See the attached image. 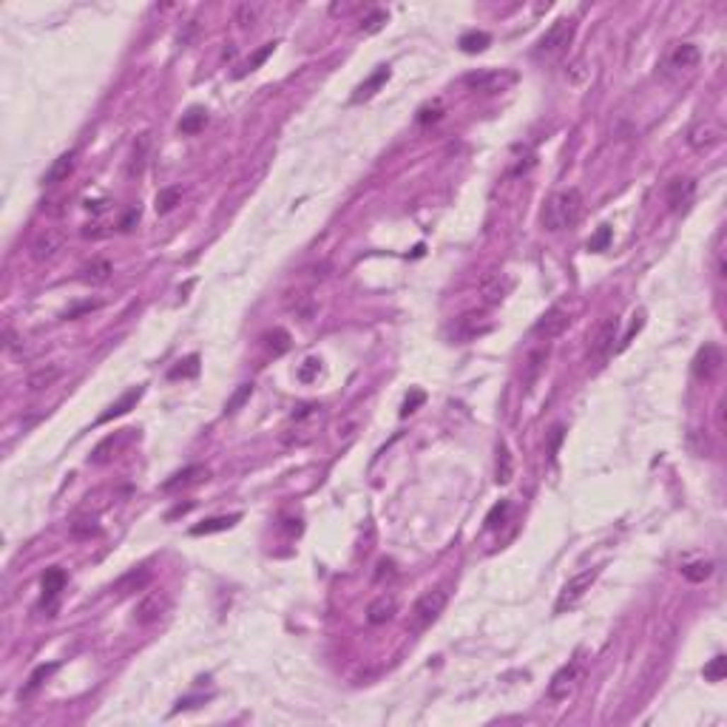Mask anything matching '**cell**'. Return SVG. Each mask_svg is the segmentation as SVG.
Returning a JSON list of instances; mask_svg holds the SVG:
<instances>
[{"label": "cell", "instance_id": "6da1fadb", "mask_svg": "<svg viewBox=\"0 0 727 727\" xmlns=\"http://www.w3.org/2000/svg\"><path fill=\"white\" fill-rule=\"evenodd\" d=\"M580 216H583V194L577 188H569L549 199V205L542 211V225H545V231L560 233V231L574 228L580 222Z\"/></svg>", "mask_w": 727, "mask_h": 727}, {"label": "cell", "instance_id": "7a4b0ae2", "mask_svg": "<svg viewBox=\"0 0 727 727\" xmlns=\"http://www.w3.org/2000/svg\"><path fill=\"white\" fill-rule=\"evenodd\" d=\"M574 32H577L574 18H560L557 23H552V29H549V32H545V35L537 40V46H534V57H537V60H545V63L557 60V57L571 46Z\"/></svg>", "mask_w": 727, "mask_h": 727}, {"label": "cell", "instance_id": "3957f363", "mask_svg": "<svg viewBox=\"0 0 727 727\" xmlns=\"http://www.w3.org/2000/svg\"><path fill=\"white\" fill-rule=\"evenodd\" d=\"M446 603H449L446 588H432V591L421 594L418 603H415V608H412V628H415V631H426V628L443 614Z\"/></svg>", "mask_w": 727, "mask_h": 727}, {"label": "cell", "instance_id": "277c9868", "mask_svg": "<svg viewBox=\"0 0 727 727\" xmlns=\"http://www.w3.org/2000/svg\"><path fill=\"white\" fill-rule=\"evenodd\" d=\"M597 577H600V569H586V571L574 574V577L563 586V591H560V597H557L554 611H557V614H566L569 608H574V605L586 597V591H591V586H594V580H597Z\"/></svg>", "mask_w": 727, "mask_h": 727}, {"label": "cell", "instance_id": "5b68a950", "mask_svg": "<svg viewBox=\"0 0 727 727\" xmlns=\"http://www.w3.org/2000/svg\"><path fill=\"white\" fill-rule=\"evenodd\" d=\"M617 332H620V321H617V315L603 318V321L591 330V335H588V355H591L594 361H605V358L611 355V349H614Z\"/></svg>", "mask_w": 727, "mask_h": 727}, {"label": "cell", "instance_id": "8992f818", "mask_svg": "<svg viewBox=\"0 0 727 727\" xmlns=\"http://www.w3.org/2000/svg\"><path fill=\"white\" fill-rule=\"evenodd\" d=\"M721 364H724V355L716 344H704L699 347V352L693 355V364H690V373L696 381H713L719 373H721Z\"/></svg>", "mask_w": 727, "mask_h": 727}, {"label": "cell", "instance_id": "52a82bcc", "mask_svg": "<svg viewBox=\"0 0 727 727\" xmlns=\"http://www.w3.org/2000/svg\"><path fill=\"white\" fill-rule=\"evenodd\" d=\"M168 608H170V600H168L165 591H148L134 608V622L136 625H153L168 614Z\"/></svg>", "mask_w": 727, "mask_h": 727}, {"label": "cell", "instance_id": "ba28073f", "mask_svg": "<svg viewBox=\"0 0 727 727\" xmlns=\"http://www.w3.org/2000/svg\"><path fill=\"white\" fill-rule=\"evenodd\" d=\"M580 670H583V665H580L577 656H574L571 662H566V665L552 676V682H549V699H552V702L569 699V696L574 693L577 682H580Z\"/></svg>", "mask_w": 727, "mask_h": 727}, {"label": "cell", "instance_id": "9c48e42d", "mask_svg": "<svg viewBox=\"0 0 727 727\" xmlns=\"http://www.w3.org/2000/svg\"><path fill=\"white\" fill-rule=\"evenodd\" d=\"M721 136H724V128H721L716 120L704 117V120H699V122L687 131V145H690L693 151H707V148L719 145Z\"/></svg>", "mask_w": 727, "mask_h": 727}, {"label": "cell", "instance_id": "30bf717a", "mask_svg": "<svg viewBox=\"0 0 727 727\" xmlns=\"http://www.w3.org/2000/svg\"><path fill=\"white\" fill-rule=\"evenodd\" d=\"M569 313L566 310H560V307H552V310H545L540 318H537V324H534V335L537 338H542V341H552V338H557V335H563L566 330H569Z\"/></svg>", "mask_w": 727, "mask_h": 727}, {"label": "cell", "instance_id": "8fae6325", "mask_svg": "<svg viewBox=\"0 0 727 727\" xmlns=\"http://www.w3.org/2000/svg\"><path fill=\"white\" fill-rule=\"evenodd\" d=\"M477 290H480V298H483L486 307H497V304L506 301V296H508V290H511V281H508L506 273H486V276L480 279Z\"/></svg>", "mask_w": 727, "mask_h": 727}, {"label": "cell", "instance_id": "7c38bea8", "mask_svg": "<svg viewBox=\"0 0 727 727\" xmlns=\"http://www.w3.org/2000/svg\"><path fill=\"white\" fill-rule=\"evenodd\" d=\"M699 46L696 43H679V46H673V52L668 54V60H665V69L670 71V74H685V71H693L696 66H699Z\"/></svg>", "mask_w": 727, "mask_h": 727}, {"label": "cell", "instance_id": "4fadbf2b", "mask_svg": "<svg viewBox=\"0 0 727 727\" xmlns=\"http://www.w3.org/2000/svg\"><path fill=\"white\" fill-rule=\"evenodd\" d=\"M63 245H66V233H63L60 228H46V231L37 233V239H35V245H32V256H35L37 262L54 259V256L63 250Z\"/></svg>", "mask_w": 727, "mask_h": 727}, {"label": "cell", "instance_id": "5bb4252c", "mask_svg": "<svg viewBox=\"0 0 727 727\" xmlns=\"http://www.w3.org/2000/svg\"><path fill=\"white\" fill-rule=\"evenodd\" d=\"M148 156H151V134L142 131V134L134 139V145H131V156H128L125 173H128L131 179L139 176V173L145 170V165H148Z\"/></svg>", "mask_w": 727, "mask_h": 727}, {"label": "cell", "instance_id": "9a60e30c", "mask_svg": "<svg viewBox=\"0 0 727 727\" xmlns=\"http://www.w3.org/2000/svg\"><path fill=\"white\" fill-rule=\"evenodd\" d=\"M398 614V600L392 594H381L367 605V622L370 625H387Z\"/></svg>", "mask_w": 727, "mask_h": 727}, {"label": "cell", "instance_id": "2e32d148", "mask_svg": "<svg viewBox=\"0 0 727 727\" xmlns=\"http://www.w3.org/2000/svg\"><path fill=\"white\" fill-rule=\"evenodd\" d=\"M74 162H77V153H74V151L60 153V156L52 162V168L46 170L43 185H57V182H66V179H69V173L74 170Z\"/></svg>", "mask_w": 727, "mask_h": 727}, {"label": "cell", "instance_id": "e0dca14e", "mask_svg": "<svg viewBox=\"0 0 727 727\" xmlns=\"http://www.w3.org/2000/svg\"><path fill=\"white\" fill-rule=\"evenodd\" d=\"M458 330H460L463 338H475V335L489 332V330H492V321H486V313L472 310V313H463V315L458 318Z\"/></svg>", "mask_w": 727, "mask_h": 727}, {"label": "cell", "instance_id": "ac0fdd59", "mask_svg": "<svg viewBox=\"0 0 727 727\" xmlns=\"http://www.w3.org/2000/svg\"><path fill=\"white\" fill-rule=\"evenodd\" d=\"M390 74H392V71H390V66H381L376 74H370V77H367V83H361V86L355 88L352 103H364V100H370V97H373V94H376L387 80H390Z\"/></svg>", "mask_w": 727, "mask_h": 727}, {"label": "cell", "instance_id": "d6986e66", "mask_svg": "<svg viewBox=\"0 0 727 727\" xmlns=\"http://www.w3.org/2000/svg\"><path fill=\"white\" fill-rule=\"evenodd\" d=\"M60 376H63V370L57 367V364H49V367H40V370H35V373L29 376L26 387H29L32 392H43V390H49Z\"/></svg>", "mask_w": 727, "mask_h": 727}, {"label": "cell", "instance_id": "ffe728a7", "mask_svg": "<svg viewBox=\"0 0 727 727\" xmlns=\"http://www.w3.org/2000/svg\"><path fill=\"white\" fill-rule=\"evenodd\" d=\"M690 197H693V182H690V179H673L670 185H668V205H670L673 211L685 208V205L690 202Z\"/></svg>", "mask_w": 727, "mask_h": 727}, {"label": "cell", "instance_id": "44dd1931", "mask_svg": "<svg viewBox=\"0 0 727 727\" xmlns=\"http://www.w3.org/2000/svg\"><path fill=\"white\" fill-rule=\"evenodd\" d=\"M239 520H242V514H222V517H208V520H202L199 525H194V528H191V534H194V537H202V534H216V531H225V528L236 525Z\"/></svg>", "mask_w": 727, "mask_h": 727}, {"label": "cell", "instance_id": "7402d4cb", "mask_svg": "<svg viewBox=\"0 0 727 727\" xmlns=\"http://www.w3.org/2000/svg\"><path fill=\"white\" fill-rule=\"evenodd\" d=\"M262 347L267 349V355L279 358V355H284V352L290 349V332L281 330V327H276V330H270V332L262 335Z\"/></svg>", "mask_w": 727, "mask_h": 727}, {"label": "cell", "instance_id": "603a6c76", "mask_svg": "<svg viewBox=\"0 0 727 727\" xmlns=\"http://www.w3.org/2000/svg\"><path fill=\"white\" fill-rule=\"evenodd\" d=\"M202 477H208V469H205V466H188V469L176 472L170 480H165V483H162V492H173V489H179V486L197 483V480H202Z\"/></svg>", "mask_w": 727, "mask_h": 727}, {"label": "cell", "instance_id": "cb8c5ba5", "mask_svg": "<svg viewBox=\"0 0 727 727\" xmlns=\"http://www.w3.org/2000/svg\"><path fill=\"white\" fill-rule=\"evenodd\" d=\"M463 83L472 86L475 91H497V88H503V77L494 74V71H475V74H466Z\"/></svg>", "mask_w": 727, "mask_h": 727}, {"label": "cell", "instance_id": "d4e9b609", "mask_svg": "<svg viewBox=\"0 0 727 727\" xmlns=\"http://www.w3.org/2000/svg\"><path fill=\"white\" fill-rule=\"evenodd\" d=\"M142 392H145L142 387H134V390H128V392H125V395H122V398H120V401H117V404H114V407H111V409H108V412L100 418V424H108L111 418H120V415H125L131 407H136V401L142 398Z\"/></svg>", "mask_w": 727, "mask_h": 727}, {"label": "cell", "instance_id": "484cf974", "mask_svg": "<svg viewBox=\"0 0 727 727\" xmlns=\"http://www.w3.org/2000/svg\"><path fill=\"white\" fill-rule=\"evenodd\" d=\"M43 603H52L60 591H63V586H66V571L63 569H49L46 574H43Z\"/></svg>", "mask_w": 727, "mask_h": 727}, {"label": "cell", "instance_id": "4316f807", "mask_svg": "<svg viewBox=\"0 0 727 727\" xmlns=\"http://www.w3.org/2000/svg\"><path fill=\"white\" fill-rule=\"evenodd\" d=\"M111 262H105V259H94L91 264H86L83 267V281H88V284H105L108 279H111Z\"/></svg>", "mask_w": 727, "mask_h": 727}, {"label": "cell", "instance_id": "83f0119b", "mask_svg": "<svg viewBox=\"0 0 727 727\" xmlns=\"http://www.w3.org/2000/svg\"><path fill=\"white\" fill-rule=\"evenodd\" d=\"M511 475H514V460H511L508 446L500 441V443H497V472H494V480H497L500 486H506V483L511 480Z\"/></svg>", "mask_w": 727, "mask_h": 727}, {"label": "cell", "instance_id": "f1b7e54d", "mask_svg": "<svg viewBox=\"0 0 727 727\" xmlns=\"http://www.w3.org/2000/svg\"><path fill=\"white\" fill-rule=\"evenodd\" d=\"M205 122H208V111L199 108V105H194L188 114H182L179 131H182V134H199V131L205 128Z\"/></svg>", "mask_w": 727, "mask_h": 727}, {"label": "cell", "instance_id": "f546056e", "mask_svg": "<svg viewBox=\"0 0 727 727\" xmlns=\"http://www.w3.org/2000/svg\"><path fill=\"white\" fill-rule=\"evenodd\" d=\"M489 43H492V37H489L486 32H466V35L458 40V46H460L466 54H477V52H483Z\"/></svg>", "mask_w": 727, "mask_h": 727}, {"label": "cell", "instance_id": "4dcf8cb0", "mask_svg": "<svg viewBox=\"0 0 727 727\" xmlns=\"http://www.w3.org/2000/svg\"><path fill=\"white\" fill-rule=\"evenodd\" d=\"M199 373V355H188V358H182L176 367L168 373V378L170 381H176V378H194Z\"/></svg>", "mask_w": 727, "mask_h": 727}, {"label": "cell", "instance_id": "1f68e13d", "mask_svg": "<svg viewBox=\"0 0 727 727\" xmlns=\"http://www.w3.org/2000/svg\"><path fill=\"white\" fill-rule=\"evenodd\" d=\"M179 199H182V188H162L159 194H156V214H170L176 205H179Z\"/></svg>", "mask_w": 727, "mask_h": 727}, {"label": "cell", "instance_id": "d6a6232c", "mask_svg": "<svg viewBox=\"0 0 727 727\" xmlns=\"http://www.w3.org/2000/svg\"><path fill=\"white\" fill-rule=\"evenodd\" d=\"M710 574H713V563H707V560H699V563H687V566H682V577H685V580H690V583H704Z\"/></svg>", "mask_w": 727, "mask_h": 727}, {"label": "cell", "instance_id": "836d02e7", "mask_svg": "<svg viewBox=\"0 0 727 727\" xmlns=\"http://www.w3.org/2000/svg\"><path fill=\"white\" fill-rule=\"evenodd\" d=\"M545 361H549V347H542V349H537V352L528 355V361H525V381H528V384L540 376V370H542Z\"/></svg>", "mask_w": 727, "mask_h": 727}, {"label": "cell", "instance_id": "e575fe53", "mask_svg": "<svg viewBox=\"0 0 727 727\" xmlns=\"http://www.w3.org/2000/svg\"><path fill=\"white\" fill-rule=\"evenodd\" d=\"M290 310H293L301 321H310L313 313H315V304H313V298H310L307 293H296V298H290Z\"/></svg>", "mask_w": 727, "mask_h": 727}, {"label": "cell", "instance_id": "d590c367", "mask_svg": "<svg viewBox=\"0 0 727 727\" xmlns=\"http://www.w3.org/2000/svg\"><path fill=\"white\" fill-rule=\"evenodd\" d=\"M724 676H727V656L719 653V656H713V659L704 665V679H707V682H721Z\"/></svg>", "mask_w": 727, "mask_h": 727}, {"label": "cell", "instance_id": "8d00e7d4", "mask_svg": "<svg viewBox=\"0 0 727 727\" xmlns=\"http://www.w3.org/2000/svg\"><path fill=\"white\" fill-rule=\"evenodd\" d=\"M148 580H151V574H148V571H131L128 577H122V580L117 583V591H120V594H125V591H136V588H142Z\"/></svg>", "mask_w": 727, "mask_h": 727}, {"label": "cell", "instance_id": "74e56055", "mask_svg": "<svg viewBox=\"0 0 727 727\" xmlns=\"http://www.w3.org/2000/svg\"><path fill=\"white\" fill-rule=\"evenodd\" d=\"M384 23H387V12H384V9H373L367 18L361 21V32H364V35H373V32H378Z\"/></svg>", "mask_w": 727, "mask_h": 727}, {"label": "cell", "instance_id": "f35d334b", "mask_svg": "<svg viewBox=\"0 0 727 727\" xmlns=\"http://www.w3.org/2000/svg\"><path fill=\"white\" fill-rule=\"evenodd\" d=\"M506 514H508V500L494 503V506H492V511L486 514V528H500V525H503V520H506Z\"/></svg>", "mask_w": 727, "mask_h": 727}, {"label": "cell", "instance_id": "ab89813d", "mask_svg": "<svg viewBox=\"0 0 727 727\" xmlns=\"http://www.w3.org/2000/svg\"><path fill=\"white\" fill-rule=\"evenodd\" d=\"M256 15H259V6H250V4H239L236 6V23L242 29H250L256 23Z\"/></svg>", "mask_w": 727, "mask_h": 727}, {"label": "cell", "instance_id": "60d3db41", "mask_svg": "<svg viewBox=\"0 0 727 727\" xmlns=\"http://www.w3.org/2000/svg\"><path fill=\"white\" fill-rule=\"evenodd\" d=\"M608 242H611V225H600L597 236H594V239L588 242V250L600 253V250H605V248H608Z\"/></svg>", "mask_w": 727, "mask_h": 727}, {"label": "cell", "instance_id": "b9f144b4", "mask_svg": "<svg viewBox=\"0 0 727 727\" xmlns=\"http://www.w3.org/2000/svg\"><path fill=\"white\" fill-rule=\"evenodd\" d=\"M54 670H57V662H52V665H40V668H37V670L32 673V679H29V687H26L23 693L29 696V693H32V690H35L37 685H43V679H46L49 673H54Z\"/></svg>", "mask_w": 727, "mask_h": 727}, {"label": "cell", "instance_id": "7bdbcfd3", "mask_svg": "<svg viewBox=\"0 0 727 727\" xmlns=\"http://www.w3.org/2000/svg\"><path fill=\"white\" fill-rule=\"evenodd\" d=\"M318 373H321V361H318V358H307L301 367H298V378H301V381H313Z\"/></svg>", "mask_w": 727, "mask_h": 727}, {"label": "cell", "instance_id": "ee69618b", "mask_svg": "<svg viewBox=\"0 0 727 727\" xmlns=\"http://www.w3.org/2000/svg\"><path fill=\"white\" fill-rule=\"evenodd\" d=\"M250 395H253V384H242V387L236 390V395L228 401V412H236V409H239Z\"/></svg>", "mask_w": 727, "mask_h": 727}, {"label": "cell", "instance_id": "f6af8a7d", "mask_svg": "<svg viewBox=\"0 0 727 727\" xmlns=\"http://www.w3.org/2000/svg\"><path fill=\"white\" fill-rule=\"evenodd\" d=\"M424 401H426V395H424V392H421V390H412V392H409V395H407V401H404V407H401V415H404V418H407V415H409V412H415V409H418V407H421V404H424Z\"/></svg>", "mask_w": 727, "mask_h": 727}, {"label": "cell", "instance_id": "bcb514c9", "mask_svg": "<svg viewBox=\"0 0 727 727\" xmlns=\"http://www.w3.org/2000/svg\"><path fill=\"white\" fill-rule=\"evenodd\" d=\"M273 49H276V43H267L264 49H259V52L250 57V63H248V69H245V71H253V69H259V66H262V63H264V60L273 54ZM245 71H242V74H245ZM242 74H239V77H242Z\"/></svg>", "mask_w": 727, "mask_h": 727}, {"label": "cell", "instance_id": "7dc6e473", "mask_svg": "<svg viewBox=\"0 0 727 727\" xmlns=\"http://www.w3.org/2000/svg\"><path fill=\"white\" fill-rule=\"evenodd\" d=\"M71 534L74 537H91V534H100V525H94L91 520H80L71 525Z\"/></svg>", "mask_w": 727, "mask_h": 727}, {"label": "cell", "instance_id": "c3c4849f", "mask_svg": "<svg viewBox=\"0 0 727 727\" xmlns=\"http://www.w3.org/2000/svg\"><path fill=\"white\" fill-rule=\"evenodd\" d=\"M441 114H443V108H441V103L435 100L432 105H426V108H421V114H418V122L424 125V122H429V120H441Z\"/></svg>", "mask_w": 727, "mask_h": 727}, {"label": "cell", "instance_id": "681fc988", "mask_svg": "<svg viewBox=\"0 0 727 727\" xmlns=\"http://www.w3.org/2000/svg\"><path fill=\"white\" fill-rule=\"evenodd\" d=\"M395 574H398V571H395V563H392V560H381V563H378V574H376V583H384V577H390V580H392Z\"/></svg>", "mask_w": 727, "mask_h": 727}]
</instances>
